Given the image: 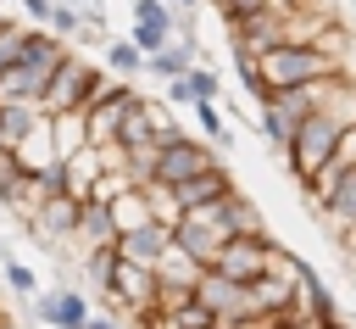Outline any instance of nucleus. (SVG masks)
<instances>
[{
	"mask_svg": "<svg viewBox=\"0 0 356 329\" xmlns=\"http://www.w3.org/2000/svg\"><path fill=\"white\" fill-rule=\"evenodd\" d=\"M256 72L267 78V89L328 84V78L345 72V56H334L323 45H267V50H256Z\"/></svg>",
	"mask_w": 356,
	"mask_h": 329,
	"instance_id": "f257e3e1",
	"label": "nucleus"
},
{
	"mask_svg": "<svg viewBox=\"0 0 356 329\" xmlns=\"http://www.w3.org/2000/svg\"><path fill=\"white\" fill-rule=\"evenodd\" d=\"M339 139H345V123L339 117H328V112H312L295 134H289V145H284V162H289V173H295V184L306 190L323 167H334V156H339Z\"/></svg>",
	"mask_w": 356,
	"mask_h": 329,
	"instance_id": "f03ea898",
	"label": "nucleus"
},
{
	"mask_svg": "<svg viewBox=\"0 0 356 329\" xmlns=\"http://www.w3.org/2000/svg\"><path fill=\"white\" fill-rule=\"evenodd\" d=\"M306 195H312V206H317V217H323L328 240L339 245V240L356 229V167L334 156V167H323V173L306 184Z\"/></svg>",
	"mask_w": 356,
	"mask_h": 329,
	"instance_id": "7ed1b4c3",
	"label": "nucleus"
},
{
	"mask_svg": "<svg viewBox=\"0 0 356 329\" xmlns=\"http://www.w3.org/2000/svg\"><path fill=\"white\" fill-rule=\"evenodd\" d=\"M211 167H222V156H217V145H206L200 134H189V128H178L172 139H161L156 145V173H150V184H189V178H200V173H211Z\"/></svg>",
	"mask_w": 356,
	"mask_h": 329,
	"instance_id": "20e7f679",
	"label": "nucleus"
},
{
	"mask_svg": "<svg viewBox=\"0 0 356 329\" xmlns=\"http://www.w3.org/2000/svg\"><path fill=\"white\" fill-rule=\"evenodd\" d=\"M195 301H206L211 307V318L217 323H245V318H267L261 312V301H256V284H245V279H228V273H217V268H206L200 273V284H195Z\"/></svg>",
	"mask_w": 356,
	"mask_h": 329,
	"instance_id": "39448f33",
	"label": "nucleus"
},
{
	"mask_svg": "<svg viewBox=\"0 0 356 329\" xmlns=\"http://www.w3.org/2000/svg\"><path fill=\"white\" fill-rule=\"evenodd\" d=\"M95 78H100V67H89V56H78V50H67L61 56V67L50 72V84H44V112L50 117H61V112H83L89 106V89H95Z\"/></svg>",
	"mask_w": 356,
	"mask_h": 329,
	"instance_id": "423d86ee",
	"label": "nucleus"
},
{
	"mask_svg": "<svg viewBox=\"0 0 356 329\" xmlns=\"http://www.w3.org/2000/svg\"><path fill=\"white\" fill-rule=\"evenodd\" d=\"M172 240H178V245H184V251H189L200 268H211V262H217V251H222L234 234H228V223H222V206L211 201V206L184 212V217L172 223Z\"/></svg>",
	"mask_w": 356,
	"mask_h": 329,
	"instance_id": "0eeeda50",
	"label": "nucleus"
},
{
	"mask_svg": "<svg viewBox=\"0 0 356 329\" xmlns=\"http://www.w3.org/2000/svg\"><path fill=\"white\" fill-rule=\"evenodd\" d=\"M278 251H284V245H278L273 234H234V240L217 251L211 268L228 273V279H245V284H250V279H261V273L278 262Z\"/></svg>",
	"mask_w": 356,
	"mask_h": 329,
	"instance_id": "6e6552de",
	"label": "nucleus"
},
{
	"mask_svg": "<svg viewBox=\"0 0 356 329\" xmlns=\"http://www.w3.org/2000/svg\"><path fill=\"white\" fill-rule=\"evenodd\" d=\"M89 312H95V301H89V290H78V284H44V290L33 296V318H39L44 329H83Z\"/></svg>",
	"mask_w": 356,
	"mask_h": 329,
	"instance_id": "1a4fd4ad",
	"label": "nucleus"
},
{
	"mask_svg": "<svg viewBox=\"0 0 356 329\" xmlns=\"http://www.w3.org/2000/svg\"><path fill=\"white\" fill-rule=\"evenodd\" d=\"M167 245H172V223H161V217H145L139 229L117 234V257L122 262H139V268H156L167 257Z\"/></svg>",
	"mask_w": 356,
	"mask_h": 329,
	"instance_id": "9d476101",
	"label": "nucleus"
},
{
	"mask_svg": "<svg viewBox=\"0 0 356 329\" xmlns=\"http://www.w3.org/2000/svg\"><path fill=\"white\" fill-rule=\"evenodd\" d=\"M295 312H300V318H312L317 329L339 318V301H334L328 279H323L312 262H300V268H295Z\"/></svg>",
	"mask_w": 356,
	"mask_h": 329,
	"instance_id": "9b49d317",
	"label": "nucleus"
},
{
	"mask_svg": "<svg viewBox=\"0 0 356 329\" xmlns=\"http://www.w3.org/2000/svg\"><path fill=\"white\" fill-rule=\"evenodd\" d=\"M222 195H234V173H228V167H211V173H200V178H189V184H172L178 217L195 212V206H211V201H222Z\"/></svg>",
	"mask_w": 356,
	"mask_h": 329,
	"instance_id": "f8f14e48",
	"label": "nucleus"
},
{
	"mask_svg": "<svg viewBox=\"0 0 356 329\" xmlns=\"http://www.w3.org/2000/svg\"><path fill=\"white\" fill-rule=\"evenodd\" d=\"M78 257L95 251V245H117V223H111V206L106 201H83L78 206V234H72Z\"/></svg>",
	"mask_w": 356,
	"mask_h": 329,
	"instance_id": "ddd939ff",
	"label": "nucleus"
},
{
	"mask_svg": "<svg viewBox=\"0 0 356 329\" xmlns=\"http://www.w3.org/2000/svg\"><path fill=\"white\" fill-rule=\"evenodd\" d=\"M17 162H22L28 173H44V167H56V162H61V156H56V134H50V112H44V117L17 139Z\"/></svg>",
	"mask_w": 356,
	"mask_h": 329,
	"instance_id": "4468645a",
	"label": "nucleus"
},
{
	"mask_svg": "<svg viewBox=\"0 0 356 329\" xmlns=\"http://www.w3.org/2000/svg\"><path fill=\"white\" fill-rule=\"evenodd\" d=\"M195 50H200V39H172V45H161L156 56H145V72L161 78V84H172V78H184V72L195 67Z\"/></svg>",
	"mask_w": 356,
	"mask_h": 329,
	"instance_id": "2eb2a0df",
	"label": "nucleus"
},
{
	"mask_svg": "<svg viewBox=\"0 0 356 329\" xmlns=\"http://www.w3.org/2000/svg\"><path fill=\"white\" fill-rule=\"evenodd\" d=\"M100 173H106V167H100V151H95V145L61 156V178H67V195H72V201H89V190H95Z\"/></svg>",
	"mask_w": 356,
	"mask_h": 329,
	"instance_id": "dca6fc26",
	"label": "nucleus"
},
{
	"mask_svg": "<svg viewBox=\"0 0 356 329\" xmlns=\"http://www.w3.org/2000/svg\"><path fill=\"white\" fill-rule=\"evenodd\" d=\"M111 206V223H117V234H128V229H139L145 217H156L150 212V195H145V184H128L117 201H106Z\"/></svg>",
	"mask_w": 356,
	"mask_h": 329,
	"instance_id": "f3484780",
	"label": "nucleus"
},
{
	"mask_svg": "<svg viewBox=\"0 0 356 329\" xmlns=\"http://www.w3.org/2000/svg\"><path fill=\"white\" fill-rule=\"evenodd\" d=\"M217 206H222L228 234H267V223H261V212H256V201H250V195H239V190H234V195H222Z\"/></svg>",
	"mask_w": 356,
	"mask_h": 329,
	"instance_id": "a211bd4d",
	"label": "nucleus"
},
{
	"mask_svg": "<svg viewBox=\"0 0 356 329\" xmlns=\"http://www.w3.org/2000/svg\"><path fill=\"white\" fill-rule=\"evenodd\" d=\"M106 72L111 78H145V50L134 45V39H106Z\"/></svg>",
	"mask_w": 356,
	"mask_h": 329,
	"instance_id": "6ab92c4d",
	"label": "nucleus"
},
{
	"mask_svg": "<svg viewBox=\"0 0 356 329\" xmlns=\"http://www.w3.org/2000/svg\"><path fill=\"white\" fill-rule=\"evenodd\" d=\"M50 134H56V156H72V151L89 145V117L83 112H61V117H50Z\"/></svg>",
	"mask_w": 356,
	"mask_h": 329,
	"instance_id": "aec40b11",
	"label": "nucleus"
},
{
	"mask_svg": "<svg viewBox=\"0 0 356 329\" xmlns=\"http://www.w3.org/2000/svg\"><path fill=\"white\" fill-rule=\"evenodd\" d=\"M189 112H195V123H200V139H206V145H222V151L234 145V134H228V123H222V106H217V100H195Z\"/></svg>",
	"mask_w": 356,
	"mask_h": 329,
	"instance_id": "412c9836",
	"label": "nucleus"
},
{
	"mask_svg": "<svg viewBox=\"0 0 356 329\" xmlns=\"http://www.w3.org/2000/svg\"><path fill=\"white\" fill-rule=\"evenodd\" d=\"M0 273H6V290H11V296H22V301L39 296V273H33L28 262H17L11 251H0Z\"/></svg>",
	"mask_w": 356,
	"mask_h": 329,
	"instance_id": "4be33fe9",
	"label": "nucleus"
},
{
	"mask_svg": "<svg viewBox=\"0 0 356 329\" xmlns=\"http://www.w3.org/2000/svg\"><path fill=\"white\" fill-rule=\"evenodd\" d=\"M28 33H33V22L0 17V72H6L11 61H22V50H28Z\"/></svg>",
	"mask_w": 356,
	"mask_h": 329,
	"instance_id": "5701e85b",
	"label": "nucleus"
},
{
	"mask_svg": "<svg viewBox=\"0 0 356 329\" xmlns=\"http://www.w3.org/2000/svg\"><path fill=\"white\" fill-rule=\"evenodd\" d=\"M184 84H189L195 100H222V72H217V67H200V61H195V67L184 72Z\"/></svg>",
	"mask_w": 356,
	"mask_h": 329,
	"instance_id": "b1692460",
	"label": "nucleus"
},
{
	"mask_svg": "<svg viewBox=\"0 0 356 329\" xmlns=\"http://www.w3.org/2000/svg\"><path fill=\"white\" fill-rule=\"evenodd\" d=\"M22 173H28V167L17 162V151H0V206H6L11 195H17V184H22Z\"/></svg>",
	"mask_w": 356,
	"mask_h": 329,
	"instance_id": "393cba45",
	"label": "nucleus"
},
{
	"mask_svg": "<svg viewBox=\"0 0 356 329\" xmlns=\"http://www.w3.org/2000/svg\"><path fill=\"white\" fill-rule=\"evenodd\" d=\"M128 39H134L145 56H156L161 45H172V33H167V28H150V22H134V28H128Z\"/></svg>",
	"mask_w": 356,
	"mask_h": 329,
	"instance_id": "a878e982",
	"label": "nucleus"
},
{
	"mask_svg": "<svg viewBox=\"0 0 356 329\" xmlns=\"http://www.w3.org/2000/svg\"><path fill=\"white\" fill-rule=\"evenodd\" d=\"M217 11H222V22H239L250 11H267V0H217Z\"/></svg>",
	"mask_w": 356,
	"mask_h": 329,
	"instance_id": "bb28decb",
	"label": "nucleus"
},
{
	"mask_svg": "<svg viewBox=\"0 0 356 329\" xmlns=\"http://www.w3.org/2000/svg\"><path fill=\"white\" fill-rule=\"evenodd\" d=\"M17 6H22V22H33V28H44L56 11V0H17Z\"/></svg>",
	"mask_w": 356,
	"mask_h": 329,
	"instance_id": "cd10ccee",
	"label": "nucleus"
},
{
	"mask_svg": "<svg viewBox=\"0 0 356 329\" xmlns=\"http://www.w3.org/2000/svg\"><path fill=\"white\" fill-rule=\"evenodd\" d=\"M83 329H128V323H122L117 312H106V307H95V312L83 318Z\"/></svg>",
	"mask_w": 356,
	"mask_h": 329,
	"instance_id": "c85d7f7f",
	"label": "nucleus"
},
{
	"mask_svg": "<svg viewBox=\"0 0 356 329\" xmlns=\"http://www.w3.org/2000/svg\"><path fill=\"white\" fill-rule=\"evenodd\" d=\"M161 89H167V106H195V95H189L184 78H172V84H161Z\"/></svg>",
	"mask_w": 356,
	"mask_h": 329,
	"instance_id": "c756f323",
	"label": "nucleus"
},
{
	"mask_svg": "<svg viewBox=\"0 0 356 329\" xmlns=\"http://www.w3.org/2000/svg\"><path fill=\"white\" fill-rule=\"evenodd\" d=\"M278 329H317V323H312V318H300V312H284V318H278Z\"/></svg>",
	"mask_w": 356,
	"mask_h": 329,
	"instance_id": "7c9ffc66",
	"label": "nucleus"
},
{
	"mask_svg": "<svg viewBox=\"0 0 356 329\" xmlns=\"http://www.w3.org/2000/svg\"><path fill=\"white\" fill-rule=\"evenodd\" d=\"M56 6H72V11H89V6H100V0H56Z\"/></svg>",
	"mask_w": 356,
	"mask_h": 329,
	"instance_id": "2f4dec72",
	"label": "nucleus"
},
{
	"mask_svg": "<svg viewBox=\"0 0 356 329\" xmlns=\"http://www.w3.org/2000/svg\"><path fill=\"white\" fill-rule=\"evenodd\" d=\"M167 6H172V11H195L200 0H167Z\"/></svg>",
	"mask_w": 356,
	"mask_h": 329,
	"instance_id": "473e14b6",
	"label": "nucleus"
},
{
	"mask_svg": "<svg viewBox=\"0 0 356 329\" xmlns=\"http://www.w3.org/2000/svg\"><path fill=\"white\" fill-rule=\"evenodd\" d=\"M323 329H356V323H350V318H334V323H323Z\"/></svg>",
	"mask_w": 356,
	"mask_h": 329,
	"instance_id": "72a5a7b5",
	"label": "nucleus"
},
{
	"mask_svg": "<svg viewBox=\"0 0 356 329\" xmlns=\"http://www.w3.org/2000/svg\"><path fill=\"white\" fill-rule=\"evenodd\" d=\"M0 329H22V323H17V318H0Z\"/></svg>",
	"mask_w": 356,
	"mask_h": 329,
	"instance_id": "f704fd0d",
	"label": "nucleus"
},
{
	"mask_svg": "<svg viewBox=\"0 0 356 329\" xmlns=\"http://www.w3.org/2000/svg\"><path fill=\"white\" fill-rule=\"evenodd\" d=\"M0 151H11V145H6V134H0Z\"/></svg>",
	"mask_w": 356,
	"mask_h": 329,
	"instance_id": "c9c22d12",
	"label": "nucleus"
},
{
	"mask_svg": "<svg viewBox=\"0 0 356 329\" xmlns=\"http://www.w3.org/2000/svg\"><path fill=\"white\" fill-rule=\"evenodd\" d=\"M206 329H228V323H206Z\"/></svg>",
	"mask_w": 356,
	"mask_h": 329,
	"instance_id": "e433bc0d",
	"label": "nucleus"
},
{
	"mask_svg": "<svg viewBox=\"0 0 356 329\" xmlns=\"http://www.w3.org/2000/svg\"><path fill=\"white\" fill-rule=\"evenodd\" d=\"M0 6H17V0H0Z\"/></svg>",
	"mask_w": 356,
	"mask_h": 329,
	"instance_id": "4c0bfd02",
	"label": "nucleus"
},
{
	"mask_svg": "<svg viewBox=\"0 0 356 329\" xmlns=\"http://www.w3.org/2000/svg\"><path fill=\"white\" fill-rule=\"evenodd\" d=\"M0 318H6V312H0Z\"/></svg>",
	"mask_w": 356,
	"mask_h": 329,
	"instance_id": "58836bf2",
	"label": "nucleus"
}]
</instances>
